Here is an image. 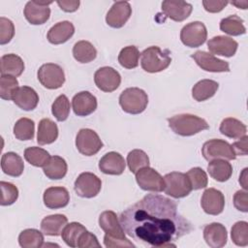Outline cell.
Segmentation results:
<instances>
[{"label": "cell", "instance_id": "d6a6232c", "mask_svg": "<svg viewBox=\"0 0 248 248\" xmlns=\"http://www.w3.org/2000/svg\"><path fill=\"white\" fill-rule=\"evenodd\" d=\"M219 130L222 135L231 139H241L246 136L247 132L245 124L233 117H227L223 119Z\"/></svg>", "mask_w": 248, "mask_h": 248}, {"label": "cell", "instance_id": "e575fe53", "mask_svg": "<svg viewBox=\"0 0 248 248\" xmlns=\"http://www.w3.org/2000/svg\"><path fill=\"white\" fill-rule=\"evenodd\" d=\"M18 243L22 248H40L44 245V235L36 229H26L19 233Z\"/></svg>", "mask_w": 248, "mask_h": 248}, {"label": "cell", "instance_id": "44dd1931", "mask_svg": "<svg viewBox=\"0 0 248 248\" xmlns=\"http://www.w3.org/2000/svg\"><path fill=\"white\" fill-rule=\"evenodd\" d=\"M99 226L106 234L114 238H125L124 230L117 215L111 210H106L99 216Z\"/></svg>", "mask_w": 248, "mask_h": 248}, {"label": "cell", "instance_id": "816d5d0a", "mask_svg": "<svg viewBox=\"0 0 248 248\" xmlns=\"http://www.w3.org/2000/svg\"><path fill=\"white\" fill-rule=\"evenodd\" d=\"M229 4L228 1H211V0H203L202 5L205 11L209 13H219L221 12L227 5Z\"/></svg>", "mask_w": 248, "mask_h": 248}, {"label": "cell", "instance_id": "d590c367", "mask_svg": "<svg viewBox=\"0 0 248 248\" xmlns=\"http://www.w3.org/2000/svg\"><path fill=\"white\" fill-rule=\"evenodd\" d=\"M220 29L231 36H239L246 33V28L243 25V19L236 15L229 16L220 21Z\"/></svg>", "mask_w": 248, "mask_h": 248}, {"label": "cell", "instance_id": "6da1fadb", "mask_svg": "<svg viewBox=\"0 0 248 248\" xmlns=\"http://www.w3.org/2000/svg\"><path fill=\"white\" fill-rule=\"evenodd\" d=\"M125 234L147 247H175L172 242L193 231L176 203L164 196L147 194L119 215Z\"/></svg>", "mask_w": 248, "mask_h": 248}, {"label": "cell", "instance_id": "bcb514c9", "mask_svg": "<svg viewBox=\"0 0 248 248\" xmlns=\"http://www.w3.org/2000/svg\"><path fill=\"white\" fill-rule=\"evenodd\" d=\"M0 189H1V202H0L1 205L3 206L11 205L17 200L18 189L13 183L1 181Z\"/></svg>", "mask_w": 248, "mask_h": 248}, {"label": "cell", "instance_id": "8fae6325", "mask_svg": "<svg viewBox=\"0 0 248 248\" xmlns=\"http://www.w3.org/2000/svg\"><path fill=\"white\" fill-rule=\"evenodd\" d=\"M136 180L138 185L144 191L162 192L165 188L164 177L154 169L145 167L136 172Z\"/></svg>", "mask_w": 248, "mask_h": 248}, {"label": "cell", "instance_id": "f546056e", "mask_svg": "<svg viewBox=\"0 0 248 248\" xmlns=\"http://www.w3.org/2000/svg\"><path fill=\"white\" fill-rule=\"evenodd\" d=\"M44 173L46 176L52 180L62 179L68 170V166L66 161L60 156H51L46 164L43 167Z\"/></svg>", "mask_w": 248, "mask_h": 248}, {"label": "cell", "instance_id": "7bdbcfd3", "mask_svg": "<svg viewBox=\"0 0 248 248\" xmlns=\"http://www.w3.org/2000/svg\"><path fill=\"white\" fill-rule=\"evenodd\" d=\"M232 242L237 246L248 245V223L245 221L236 222L231 230Z\"/></svg>", "mask_w": 248, "mask_h": 248}, {"label": "cell", "instance_id": "b9f144b4", "mask_svg": "<svg viewBox=\"0 0 248 248\" xmlns=\"http://www.w3.org/2000/svg\"><path fill=\"white\" fill-rule=\"evenodd\" d=\"M51 112L57 121H65L70 114V101L66 95H59L51 106Z\"/></svg>", "mask_w": 248, "mask_h": 248}, {"label": "cell", "instance_id": "f1b7e54d", "mask_svg": "<svg viewBox=\"0 0 248 248\" xmlns=\"http://www.w3.org/2000/svg\"><path fill=\"white\" fill-rule=\"evenodd\" d=\"M58 138V127L49 118H43L38 125L37 141L40 145L54 142Z\"/></svg>", "mask_w": 248, "mask_h": 248}, {"label": "cell", "instance_id": "7dc6e473", "mask_svg": "<svg viewBox=\"0 0 248 248\" xmlns=\"http://www.w3.org/2000/svg\"><path fill=\"white\" fill-rule=\"evenodd\" d=\"M15 35V25L12 20L4 16L0 17V45L11 42Z\"/></svg>", "mask_w": 248, "mask_h": 248}, {"label": "cell", "instance_id": "d6986e66", "mask_svg": "<svg viewBox=\"0 0 248 248\" xmlns=\"http://www.w3.org/2000/svg\"><path fill=\"white\" fill-rule=\"evenodd\" d=\"M97 105L96 97L88 91L78 92L72 99V108L78 116H87L93 113Z\"/></svg>", "mask_w": 248, "mask_h": 248}, {"label": "cell", "instance_id": "f907efd6", "mask_svg": "<svg viewBox=\"0 0 248 248\" xmlns=\"http://www.w3.org/2000/svg\"><path fill=\"white\" fill-rule=\"evenodd\" d=\"M104 244L108 248L112 247H136L129 239L125 238H114L108 234L104 236Z\"/></svg>", "mask_w": 248, "mask_h": 248}, {"label": "cell", "instance_id": "603a6c76", "mask_svg": "<svg viewBox=\"0 0 248 248\" xmlns=\"http://www.w3.org/2000/svg\"><path fill=\"white\" fill-rule=\"evenodd\" d=\"M44 203L50 209H58L68 205L70 194L64 187H49L44 192Z\"/></svg>", "mask_w": 248, "mask_h": 248}, {"label": "cell", "instance_id": "1f68e13d", "mask_svg": "<svg viewBox=\"0 0 248 248\" xmlns=\"http://www.w3.org/2000/svg\"><path fill=\"white\" fill-rule=\"evenodd\" d=\"M219 84L212 79H202L192 88V97L197 102H203L213 97L217 92Z\"/></svg>", "mask_w": 248, "mask_h": 248}, {"label": "cell", "instance_id": "8992f818", "mask_svg": "<svg viewBox=\"0 0 248 248\" xmlns=\"http://www.w3.org/2000/svg\"><path fill=\"white\" fill-rule=\"evenodd\" d=\"M202 154L208 162L215 159L234 160L236 158L232 144L220 139H212L205 141L202 147Z\"/></svg>", "mask_w": 248, "mask_h": 248}, {"label": "cell", "instance_id": "836d02e7", "mask_svg": "<svg viewBox=\"0 0 248 248\" xmlns=\"http://www.w3.org/2000/svg\"><path fill=\"white\" fill-rule=\"evenodd\" d=\"M74 58L79 63H89L97 56L95 46L88 41H78L73 47Z\"/></svg>", "mask_w": 248, "mask_h": 248}, {"label": "cell", "instance_id": "db71d44e", "mask_svg": "<svg viewBox=\"0 0 248 248\" xmlns=\"http://www.w3.org/2000/svg\"><path fill=\"white\" fill-rule=\"evenodd\" d=\"M57 5L60 7L61 10L67 13H73L77 11L79 7V1L78 0H62L57 1Z\"/></svg>", "mask_w": 248, "mask_h": 248}, {"label": "cell", "instance_id": "9c48e42d", "mask_svg": "<svg viewBox=\"0 0 248 248\" xmlns=\"http://www.w3.org/2000/svg\"><path fill=\"white\" fill-rule=\"evenodd\" d=\"M76 146L80 154L93 156L101 150L103 142L95 131L85 128L78 131L76 138Z\"/></svg>", "mask_w": 248, "mask_h": 248}, {"label": "cell", "instance_id": "ee69618b", "mask_svg": "<svg viewBox=\"0 0 248 248\" xmlns=\"http://www.w3.org/2000/svg\"><path fill=\"white\" fill-rule=\"evenodd\" d=\"M18 88V81L15 77L1 75L0 78V97L4 100H12L13 95Z\"/></svg>", "mask_w": 248, "mask_h": 248}, {"label": "cell", "instance_id": "cb8c5ba5", "mask_svg": "<svg viewBox=\"0 0 248 248\" xmlns=\"http://www.w3.org/2000/svg\"><path fill=\"white\" fill-rule=\"evenodd\" d=\"M14 103L23 110H33L39 103L38 93L29 86L18 87L13 95Z\"/></svg>", "mask_w": 248, "mask_h": 248}, {"label": "cell", "instance_id": "ac0fdd59", "mask_svg": "<svg viewBox=\"0 0 248 248\" xmlns=\"http://www.w3.org/2000/svg\"><path fill=\"white\" fill-rule=\"evenodd\" d=\"M238 44L231 37L215 36L207 42V47L212 54L232 57L237 50Z\"/></svg>", "mask_w": 248, "mask_h": 248}, {"label": "cell", "instance_id": "4fadbf2b", "mask_svg": "<svg viewBox=\"0 0 248 248\" xmlns=\"http://www.w3.org/2000/svg\"><path fill=\"white\" fill-rule=\"evenodd\" d=\"M48 2L29 1L24 7V16L27 21L33 25H40L46 23L50 16V9L48 7L51 4Z\"/></svg>", "mask_w": 248, "mask_h": 248}, {"label": "cell", "instance_id": "9a60e30c", "mask_svg": "<svg viewBox=\"0 0 248 248\" xmlns=\"http://www.w3.org/2000/svg\"><path fill=\"white\" fill-rule=\"evenodd\" d=\"M131 15L132 8L129 2L116 1L107 13L106 22L112 28H121L128 21Z\"/></svg>", "mask_w": 248, "mask_h": 248}, {"label": "cell", "instance_id": "d4e9b609", "mask_svg": "<svg viewBox=\"0 0 248 248\" xmlns=\"http://www.w3.org/2000/svg\"><path fill=\"white\" fill-rule=\"evenodd\" d=\"M75 33V26L71 21L64 20L54 24L47 32L46 38L52 45L66 43Z\"/></svg>", "mask_w": 248, "mask_h": 248}, {"label": "cell", "instance_id": "9f6ffc18", "mask_svg": "<svg viewBox=\"0 0 248 248\" xmlns=\"http://www.w3.org/2000/svg\"><path fill=\"white\" fill-rule=\"evenodd\" d=\"M230 3L232 5L236 6L239 9H243V10L247 9V7H248V1H234V2H230Z\"/></svg>", "mask_w": 248, "mask_h": 248}, {"label": "cell", "instance_id": "f35d334b", "mask_svg": "<svg viewBox=\"0 0 248 248\" xmlns=\"http://www.w3.org/2000/svg\"><path fill=\"white\" fill-rule=\"evenodd\" d=\"M140 51L135 46H128L123 47L118 54L119 64L126 69H134L139 65Z\"/></svg>", "mask_w": 248, "mask_h": 248}, {"label": "cell", "instance_id": "277c9868", "mask_svg": "<svg viewBox=\"0 0 248 248\" xmlns=\"http://www.w3.org/2000/svg\"><path fill=\"white\" fill-rule=\"evenodd\" d=\"M148 104L147 94L140 88L129 87L119 96V105L122 109L130 114H139L144 111Z\"/></svg>", "mask_w": 248, "mask_h": 248}, {"label": "cell", "instance_id": "f6af8a7d", "mask_svg": "<svg viewBox=\"0 0 248 248\" xmlns=\"http://www.w3.org/2000/svg\"><path fill=\"white\" fill-rule=\"evenodd\" d=\"M186 175L191 183L193 190L202 189L207 186V183H208L207 174L202 169L199 167L192 168L187 171Z\"/></svg>", "mask_w": 248, "mask_h": 248}, {"label": "cell", "instance_id": "2e32d148", "mask_svg": "<svg viewBox=\"0 0 248 248\" xmlns=\"http://www.w3.org/2000/svg\"><path fill=\"white\" fill-rule=\"evenodd\" d=\"M203 211L209 215H218L225 207V197L223 193L215 188L205 189L201 200Z\"/></svg>", "mask_w": 248, "mask_h": 248}, {"label": "cell", "instance_id": "e0dca14e", "mask_svg": "<svg viewBox=\"0 0 248 248\" xmlns=\"http://www.w3.org/2000/svg\"><path fill=\"white\" fill-rule=\"evenodd\" d=\"M192 5L185 1L166 0L162 2V11L164 15L177 22L188 18L192 13Z\"/></svg>", "mask_w": 248, "mask_h": 248}, {"label": "cell", "instance_id": "7a4b0ae2", "mask_svg": "<svg viewBox=\"0 0 248 248\" xmlns=\"http://www.w3.org/2000/svg\"><path fill=\"white\" fill-rule=\"evenodd\" d=\"M170 128L182 137L196 135L203 130L209 129L208 123L202 117L190 113H181L168 118Z\"/></svg>", "mask_w": 248, "mask_h": 248}, {"label": "cell", "instance_id": "ab89813d", "mask_svg": "<svg viewBox=\"0 0 248 248\" xmlns=\"http://www.w3.org/2000/svg\"><path fill=\"white\" fill-rule=\"evenodd\" d=\"M127 165L131 172L136 174L140 169L149 167V158L143 150L134 149L127 155Z\"/></svg>", "mask_w": 248, "mask_h": 248}, {"label": "cell", "instance_id": "5bb4252c", "mask_svg": "<svg viewBox=\"0 0 248 248\" xmlns=\"http://www.w3.org/2000/svg\"><path fill=\"white\" fill-rule=\"evenodd\" d=\"M191 57L195 60L197 65L206 72L212 73H223L230 72L229 63L215 57L213 54L198 50L195 53L191 54Z\"/></svg>", "mask_w": 248, "mask_h": 248}, {"label": "cell", "instance_id": "f5cc1de1", "mask_svg": "<svg viewBox=\"0 0 248 248\" xmlns=\"http://www.w3.org/2000/svg\"><path fill=\"white\" fill-rule=\"evenodd\" d=\"M247 140H248V137L244 136L241 139H239L238 141H235L232 144V147L235 155H242V156L247 155V153H248Z\"/></svg>", "mask_w": 248, "mask_h": 248}, {"label": "cell", "instance_id": "8d00e7d4", "mask_svg": "<svg viewBox=\"0 0 248 248\" xmlns=\"http://www.w3.org/2000/svg\"><path fill=\"white\" fill-rule=\"evenodd\" d=\"M86 231L85 227L78 222H72L66 225L61 232L62 239L70 247H78V241L80 235Z\"/></svg>", "mask_w": 248, "mask_h": 248}, {"label": "cell", "instance_id": "484cf974", "mask_svg": "<svg viewBox=\"0 0 248 248\" xmlns=\"http://www.w3.org/2000/svg\"><path fill=\"white\" fill-rule=\"evenodd\" d=\"M67 223L68 219L63 214L48 215L42 220L41 230L42 232L46 235L58 236L61 235V232Z\"/></svg>", "mask_w": 248, "mask_h": 248}, {"label": "cell", "instance_id": "c3c4849f", "mask_svg": "<svg viewBox=\"0 0 248 248\" xmlns=\"http://www.w3.org/2000/svg\"><path fill=\"white\" fill-rule=\"evenodd\" d=\"M78 247L79 248H91V247H101V244L98 241V238L95 234L88 232L87 230L80 235L78 241Z\"/></svg>", "mask_w": 248, "mask_h": 248}, {"label": "cell", "instance_id": "ffe728a7", "mask_svg": "<svg viewBox=\"0 0 248 248\" xmlns=\"http://www.w3.org/2000/svg\"><path fill=\"white\" fill-rule=\"evenodd\" d=\"M126 162L121 154L110 151L105 154L99 161V169L103 173L111 175H120L123 173Z\"/></svg>", "mask_w": 248, "mask_h": 248}, {"label": "cell", "instance_id": "ba28073f", "mask_svg": "<svg viewBox=\"0 0 248 248\" xmlns=\"http://www.w3.org/2000/svg\"><path fill=\"white\" fill-rule=\"evenodd\" d=\"M207 38L205 25L201 21H192L184 25L180 31L182 44L189 47H198L203 45Z\"/></svg>", "mask_w": 248, "mask_h": 248}, {"label": "cell", "instance_id": "4dcf8cb0", "mask_svg": "<svg viewBox=\"0 0 248 248\" xmlns=\"http://www.w3.org/2000/svg\"><path fill=\"white\" fill-rule=\"evenodd\" d=\"M207 171L214 180L225 182L231 178L232 173V167L231 163L224 159H215L209 162L207 166Z\"/></svg>", "mask_w": 248, "mask_h": 248}, {"label": "cell", "instance_id": "3957f363", "mask_svg": "<svg viewBox=\"0 0 248 248\" xmlns=\"http://www.w3.org/2000/svg\"><path fill=\"white\" fill-rule=\"evenodd\" d=\"M171 62L170 51L162 50L157 46L145 48L140 53L141 68L147 73H158L167 69Z\"/></svg>", "mask_w": 248, "mask_h": 248}, {"label": "cell", "instance_id": "30bf717a", "mask_svg": "<svg viewBox=\"0 0 248 248\" xmlns=\"http://www.w3.org/2000/svg\"><path fill=\"white\" fill-rule=\"evenodd\" d=\"M102 188L101 179L92 172L80 173L75 181L74 189L78 196L81 198H94Z\"/></svg>", "mask_w": 248, "mask_h": 248}, {"label": "cell", "instance_id": "83f0119b", "mask_svg": "<svg viewBox=\"0 0 248 248\" xmlns=\"http://www.w3.org/2000/svg\"><path fill=\"white\" fill-rule=\"evenodd\" d=\"M1 75H8L12 77H19L24 71L23 60L15 53L4 54L0 59Z\"/></svg>", "mask_w": 248, "mask_h": 248}, {"label": "cell", "instance_id": "5b68a950", "mask_svg": "<svg viewBox=\"0 0 248 248\" xmlns=\"http://www.w3.org/2000/svg\"><path fill=\"white\" fill-rule=\"evenodd\" d=\"M164 181L165 193L174 199L184 198L193 190L186 173L183 172L171 171L167 173L164 176Z\"/></svg>", "mask_w": 248, "mask_h": 248}, {"label": "cell", "instance_id": "7c38bea8", "mask_svg": "<svg viewBox=\"0 0 248 248\" xmlns=\"http://www.w3.org/2000/svg\"><path fill=\"white\" fill-rule=\"evenodd\" d=\"M96 86L104 92H112L116 90L121 83L120 74L111 67L99 68L94 74Z\"/></svg>", "mask_w": 248, "mask_h": 248}, {"label": "cell", "instance_id": "681fc988", "mask_svg": "<svg viewBox=\"0 0 248 248\" xmlns=\"http://www.w3.org/2000/svg\"><path fill=\"white\" fill-rule=\"evenodd\" d=\"M234 207L242 212L248 211V193L243 190L237 191L233 196Z\"/></svg>", "mask_w": 248, "mask_h": 248}, {"label": "cell", "instance_id": "60d3db41", "mask_svg": "<svg viewBox=\"0 0 248 248\" xmlns=\"http://www.w3.org/2000/svg\"><path fill=\"white\" fill-rule=\"evenodd\" d=\"M24 158L34 167H44L50 156L46 150L38 146H32L24 150Z\"/></svg>", "mask_w": 248, "mask_h": 248}, {"label": "cell", "instance_id": "4316f807", "mask_svg": "<svg viewBox=\"0 0 248 248\" xmlns=\"http://www.w3.org/2000/svg\"><path fill=\"white\" fill-rule=\"evenodd\" d=\"M1 169L4 173L10 176H20L24 170L23 160L15 152H6L1 158Z\"/></svg>", "mask_w": 248, "mask_h": 248}, {"label": "cell", "instance_id": "74e56055", "mask_svg": "<svg viewBox=\"0 0 248 248\" xmlns=\"http://www.w3.org/2000/svg\"><path fill=\"white\" fill-rule=\"evenodd\" d=\"M35 123L27 117L19 118L14 126V135L19 140H29L34 138Z\"/></svg>", "mask_w": 248, "mask_h": 248}, {"label": "cell", "instance_id": "52a82bcc", "mask_svg": "<svg viewBox=\"0 0 248 248\" xmlns=\"http://www.w3.org/2000/svg\"><path fill=\"white\" fill-rule=\"evenodd\" d=\"M37 76L41 84L47 89L60 88L65 82V74L63 69L54 63L42 65L38 70Z\"/></svg>", "mask_w": 248, "mask_h": 248}, {"label": "cell", "instance_id": "11a10c76", "mask_svg": "<svg viewBox=\"0 0 248 248\" xmlns=\"http://www.w3.org/2000/svg\"><path fill=\"white\" fill-rule=\"evenodd\" d=\"M247 170H248V169L245 168L239 176V183L241 184V186L243 187L244 190H247V188H248V186H247Z\"/></svg>", "mask_w": 248, "mask_h": 248}, {"label": "cell", "instance_id": "7402d4cb", "mask_svg": "<svg viewBox=\"0 0 248 248\" xmlns=\"http://www.w3.org/2000/svg\"><path fill=\"white\" fill-rule=\"evenodd\" d=\"M203 238L211 248L223 247L228 240L227 230L221 223L208 224L203 229Z\"/></svg>", "mask_w": 248, "mask_h": 248}]
</instances>
